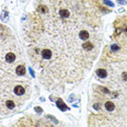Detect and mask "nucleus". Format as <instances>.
<instances>
[{
    "label": "nucleus",
    "mask_w": 127,
    "mask_h": 127,
    "mask_svg": "<svg viewBox=\"0 0 127 127\" xmlns=\"http://www.w3.org/2000/svg\"><path fill=\"white\" fill-rule=\"evenodd\" d=\"M6 106L8 109H13L14 107V103L12 101H10V100H8V101H6Z\"/></svg>",
    "instance_id": "obj_9"
},
{
    "label": "nucleus",
    "mask_w": 127,
    "mask_h": 127,
    "mask_svg": "<svg viewBox=\"0 0 127 127\" xmlns=\"http://www.w3.org/2000/svg\"><path fill=\"white\" fill-rule=\"evenodd\" d=\"M14 93L18 94V95H22V94L24 93V88L21 86H17L16 88H14Z\"/></svg>",
    "instance_id": "obj_4"
},
{
    "label": "nucleus",
    "mask_w": 127,
    "mask_h": 127,
    "mask_svg": "<svg viewBox=\"0 0 127 127\" xmlns=\"http://www.w3.org/2000/svg\"><path fill=\"white\" fill-rule=\"evenodd\" d=\"M79 36H80L82 39H88L89 37H90V34H89L88 31L82 30V31H80V33H79Z\"/></svg>",
    "instance_id": "obj_3"
},
{
    "label": "nucleus",
    "mask_w": 127,
    "mask_h": 127,
    "mask_svg": "<svg viewBox=\"0 0 127 127\" xmlns=\"http://www.w3.org/2000/svg\"><path fill=\"white\" fill-rule=\"evenodd\" d=\"M57 105H58V107H59L61 111H66V110H67V106H66V104L62 103L61 100H58V101H57Z\"/></svg>",
    "instance_id": "obj_8"
},
{
    "label": "nucleus",
    "mask_w": 127,
    "mask_h": 127,
    "mask_svg": "<svg viewBox=\"0 0 127 127\" xmlns=\"http://www.w3.org/2000/svg\"><path fill=\"white\" fill-rule=\"evenodd\" d=\"M16 59V55L12 54V53H9V54L6 55V61L7 62H13Z\"/></svg>",
    "instance_id": "obj_2"
},
{
    "label": "nucleus",
    "mask_w": 127,
    "mask_h": 127,
    "mask_svg": "<svg viewBox=\"0 0 127 127\" xmlns=\"http://www.w3.org/2000/svg\"><path fill=\"white\" fill-rule=\"evenodd\" d=\"M42 56L44 59H49V58L52 57V52L49 50V49H44L43 52H42Z\"/></svg>",
    "instance_id": "obj_1"
},
{
    "label": "nucleus",
    "mask_w": 127,
    "mask_h": 127,
    "mask_svg": "<svg viewBox=\"0 0 127 127\" xmlns=\"http://www.w3.org/2000/svg\"><path fill=\"white\" fill-rule=\"evenodd\" d=\"M105 109H106L107 111H114L115 104L113 103V102H111V101H107L106 103H105Z\"/></svg>",
    "instance_id": "obj_5"
},
{
    "label": "nucleus",
    "mask_w": 127,
    "mask_h": 127,
    "mask_svg": "<svg viewBox=\"0 0 127 127\" xmlns=\"http://www.w3.org/2000/svg\"><path fill=\"white\" fill-rule=\"evenodd\" d=\"M17 73L20 76H23L24 73H25V68H24L23 65H20L17 67Z\"/></svg>",
    "instance_id": "obj_7"
},
{
    "label": "nucleus",
    "mask_w": 127,
    "mask_h": 127,
    "mask_svg": "<svg viewBox=\"0 0 127 127\" xmlns=\"http://www.w3.org/2000/svg\"><path fill=\"white\" fill-rule=\"evenodd\" d=\"M96 75H98L100 78H106L107 72H106V70H104V69H99L98 71H96Z\"/></svg>",
    "instance_id": "obj_6"
}]
</instances>
